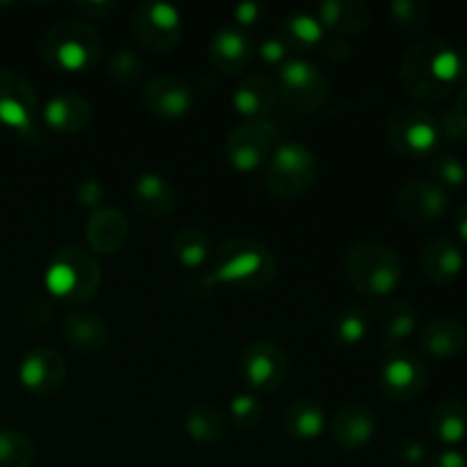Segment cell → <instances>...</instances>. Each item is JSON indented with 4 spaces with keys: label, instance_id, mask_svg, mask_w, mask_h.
I'll use <instances>...</instances> for the list:
<instances>
[{
    "label": "cell",
    "instance_id": "obj_1",
    "mask_svg": "<svg viewBox=\"0 0 467 467\" xmlns=\"http://www.w3.org/2000/svg\"><path fill=\"white\" fill-rule=\"evenodd\" d=\"M465 76L463 57L445 39H424L406 50L400 64L401 87L420 103H438Z\"/></svg>",
    "mask_w": 467,
    "mask_h": 467
},
{
    "label": "cell",
    "instance_id": "obj_2",
    "mask_svg": "<svg viewBox=\"0 0 467 467\" xmlns=\"http://www.w3.org/2000/svg\"><path fill=\"white\" fill-rule=\"evenodd\" d=\"M278 274L276 258L254 237H228L217 246L213 267L201 281L205 287L231 285L242 292L265 290Z\"/></svg>",
    "mask_w": 467,
    "mask_h": 467
},
{
    "label": "cell",
    "instance_id": "obj_3",
    "mask_svg": "<svg viewBox=\"0 0 467 467\" xmlns=\"http://www.w3.org/2000/svg\"><path fill=\"white\" fill-rule=\"evenodd\" d=\"M41 59L57 73L91 71L103 57V39L91 23L71 18L59 21L44 32L39 41Z\"/></svg>",
    "mask_w": 467,
    "mask_h": 467
},
{
    "label": "cell",
    "instance_id": "obj_4",
    "mask_svg": "<svg viewBox=\"0 0 467 467\" xmlns=\"http://www.w3.org/2000/svg\"><path fill=\"white\" fill-rule=\"evenodd\" d=\"M345 274L354 290L365 296H388L400 287L404 265L392 246L377 240H358L345 251Z\"/></svg>",
    "mask_w": 467,
    "mask_h": 467
},
{
    "label": "cell",
    "instance_id": "obj_5",
    "mask_svg": "<svg viewBox=\"0 0 467 467\" xmlns=\"http://www.w3.org/2000/svg\"><path fill=\"white\" fill-rule=\"evenodd\" d=\"M103 272L94 255L76 244L62 246L46 267V290L67 304H85L99 292Z\"/></svg>",
    "mask_w": 467,
    "mask_h": 467
},
{
    "label": "cell",
    "instance_id": "obj_6",
    "mask_svg": "<svg viewBox=\"0 0 467 467\" xmlns=\"http://www.w3.org/2000/svg\"><path fill=\"white\" fill-rule=\"evenodd\" d=\"M263 171L269 194L281 201H295L313 190L319 178V164L313 150L301 141H281Z\"/></svg>",
    "mask_w": 467,
    "mask_h": 467
},
{
    "label": "cell",
    "instance_id": "obj_7",
    "mask_svg": "<svg viewBox=\"0 0 467 467\" xmlns=\"http://www.w3.org/2000/svg\"><path fill=\"white\" fill-rule=\"evenodd\" d=\"M386 135L392 149L404 158H424L442 141L441 123L422 105H400L386 123Z\"/></svg>",
    "mask_w": 467,
    "mask_h": 467
},
{
    "label": "cell",
    "instance_id": "obj_8",
    "mask_svg": "<svg viewBox=\"0 0 467 467\" xmlns=\"http://www.w3.org/2000/svg\"><path fill=\"white\" fill-rule=\"evenodd\" d=\"M39 121L41 105L32 82L14 68H0V126L23 140H36Z\"/></svg>",
    "mask_w": 467,
    "mask_h": 467
},
{
    "label": "cell",
    "instance_id": "obj_9",
    "mask_svg": "<svg viewBox=\"0 0 467 467\" xmlns=\"http://www.w3.org/2000/svg\"><path fill=\"white\" fill-rule=\"evenodd\" d=\"M281 100L301 114L317 112L331 94V82L317 64L304 57H290L278 71Z\"/></svg>",
    "mask_w": 467,
    "mask_h": 467
},
{
    "label": "cell",
    "instance_id": "obj_10",
    "mask_svg": "<svg viewBox=\"0 0 467 467\" xmlns=\"http://www.w3.org/2000/svg\"><path fill=\"white\" fill-rule=\"evenodd\" d=\"M130 30L150 53H171L182 39V14L171 3H140L130 12Z\"/></svg>",
    "mask_w": 467,
    "mask_h": 467
},
{
    "label": "cell",
    "instance_id": "obj_11",
    "mask_svg": "<svg viewBox=\"0 0 467 467\" xmlns=\"http://www.w3.org/2000/svg\"><path fill=\"white\" fill-rule=\"evenodd\" d=\"M429 383V369L422 356L409 349L388 351L379 368V388L383 395L397 404L418 400Z\"/></svg>",
    "mask_w": 467,
    "mask_h": 467
},
{
    "label": "cell",
    "instance_id": "obj_12",
    "mask_svg": "<svg viewBox=\"0 0 467 467\" xmlns=\"http://www.w3.org/2000/svg\"><path fill=\"white\" fill-rule=\"evenodd\" d=\"M278 141L276 128L269 121H246L226 137V158L240 173L263 171Z\"/></svg>",
    "mask_w": 467,
    "mask_h": 467
},
{
    "label": "cell",
    "instance_id": "obj_13",
    "mask_svg": "<svg viewBox=\"0 0 467 467\" xmlns=\"http://www.w3.org/2000/svg\"><path fill=\"white\" fill-rule=\"evenodd\" d=\"M242 377L251 390L272 395L278 392L290 379V358L276 342L255 340L242 354Z\"/></svg>",
    "mask_w": 467,
    "mask_h": 467
},
{
    "label": "cell",
    "instance_id": "obj_14",
    "mask_svg": "<svg viewBox=\"0 0 467 467\" xmlns=\"http://www.w3.org/2000/svg\"><path fill=\"white\" fill-rule=\"evenodd\" d=\"M395 208L409 223L427 226L445 217L450 208V192L433 178H415L397 192Z\"/></svg>",
    "mask_w": 467,
    "mask_h": 467
},
{
    "label": "cell",
    "instance_id": "obj_15",
    "mask_svg": "<svg viewBox=\"0 0 467 467\" xmlns=\"http://www.w3.org/2000/svg\"><path fill=\"white\" fill-rule=\"evenodd\" d=\"M18 381L36 397H50L67 381V363L62 354L50 347H35L26 354L18 368Z\"/></svg>",
    "mask_w": 467,
    "mask_h": 467
},
{
    "label": "cell",
    "instance_id": "obj_16",
    "mask_svg": "<svg viewBox=\"0 0 467 467\" xmlns=\"http://www.w3.org/2000/svg\"><path fill=\"white\" fill-rule=\"evenodd\" d=\"M141 103L153 117L182 119L192 112L196 94L185 80L178 76H155L141 89Z\"/></svg>",
    "mask_w": 467,
    "mask_h": 467
},
{
    "label": "cell",
    "instance_id": "obj_17",
    "mask_svg": "<svg viewBox=\"0 0 467 467\" xmlns=\"http://www.w3.org/2000/svg\"><path fill=\"white\" fill-rule=\"evenodd\" d=\"M208 55L223 76H242L254 62V41L240 26H223L210 36Z\"/></svg>",
    "mask_w": 467,
    "mask_h": 467
},
{
    "label": "cell",
    "instance_id": "obj_18",
    "mask_svg": "<svg viewBox=\"0 0 467 467\" xmlns=\"http://www.w3.org/2000/svg\"><path fill=\"white\" fill-rule=\"evenodd\" d=\"M231 103L249 121H267L269 114L281 103L278 82L265 73H249L237 82Z\"/></svg>",
    "mask_w": 467,
    "mask_h": 467
},
{
    "label": "cell",
    "instance_id": "obj_19",
    "mask_svg": "<svg viewBox=\"0 0 467 467\" xmlns=\"http://www.w3.org/2000/svg\"><path fill=\"white\" fill-rule=\"evenodd\" d=\"M41 121L59 135H78L94 121V105L85 96L62 91L46 100L41 108Z\"/></svg>",
    "mask_w": 467,
    "mask_h": 467
},
{
    "label": "cell",
    "instance_id": "obj_20",
    "mask_svg": "<svg viewBox=\"0 0 467 467\" xmlns=\"http://www.w3.org/2000/svg\"><path fill=\"white\" fill-rule=\"evenodd\" d=\"M331 433L336 445L342 447V450H363L377 436V418L360 401H347L333 415Z\"/></svg>",
    "mask_w": 467,
    "mask_h": 467
},
{
    "label": "cell",
    "instance_id": "obj_21",
    "mask_svg": "<svg viewBox=\"0 0 467 467\" xmlns=\"http://www.w3.org/2000/svg\"><path fill=\"white\" fill-rule=\"evenodd\" d=\"M132 205L140 214L149 219H164L173 213L178 201V192L169 178L162 173L146 171L135 178L130 187Z\"/></svg>",
    "mask_w": 467,
    "mask_h": 467
},
{
    "label": "cell",
    "instance_id": "obj_22",
    "mask_svg": "<svg viewBox=\"0 0 467 467\" xmlns=\"http://www.w3.org/2000/svg\"><path fill=\"white\" fill-rule=\"evenodd\" d=\"M420 267L424 278L433 285H447L456 281L465 267V258L461 246L451 237L438 235L424 244L420 254Z\"/></svg>",
    "mask_w": 467,
    "mask_h": 467
},
{
    "label": "cell",
    "instance_id": "obj_23",
    "mask_svg": "<svg viewBox=\"0 0 467 467\" xmlns=\"http://www.w3.org/2000/svg\"><path fill=\"white\" fill-rule=\"evenodd\" d=\"M130 235V223L126 214L114 208L94 210L85 226L87 244L99 255H114L126 246Z\"/></svg>",
    "mask_w": 467,
    "mask_h": 467
},
{
    "label": "cell",
    "instance_id": "obj_24",
    "mask_svg": "<svg viewBox=\"0 0 467 467\" xmlns=\"http://www.w3.org/2000/svg\"><path fill=\"white\" fill-rule=\"evenodd\" d=\"M319 23L324 26V30L336 32L337 36H354L360 35L369 27L372 21V12H369V5L363 0H327L317 7Z\"/></svg>",
    "mask_w": 467,
    "mask_h": 467
},
{
    "label": "cell",
    "instance_id": "obj_25",
    "mask_svg": "<svg viewBox=\"0 0 467 467\" xmlns=\"http://www.w3.org/2000/svg\"><path fill=\"white\" fill-rule=\"evenodd\" d=\"M62 337L73 351L80 354H99L108 347L109 328L99 315L76 310L68 313L62 322Z\"/></svg>",
    "mask_w": 467,
    "mask_h": 467
},
{
    "label": "cell",
    "instance_id": "obj_26",
    "mask_svg": "<svg viewBox=\"0 0 467 467\" xmlns=\"http://www.w3.org/2000/svg\"><path fill=\"white\" fill-rule=\"evenodd\" d=\"M420 347L433 358H454L467 347V331L461 322L451 317L431 319L420 331Z\"/></svg>",
    "mask_w": 467,
    "mask_h": 467
},
{
    "label": "cell",
    "instance_id": "obj_27",
    "mask_svg": "<svg viewBox=\"0 0 467 467\" xmlns=\"http://www.w3.org/2000/svg\"><path fill=\"white\" fill-rule=\"evenodd\" d=\"M327 427V409L317 400H295L283 413V429L290 438L301 442L317 441Z\"/></svg>",
    "mask_w": 467,
    "mask_h": 467
},
{
    "label": "cell",
    "instance_id": "obj_28",
    "mask_svg": "<svg viewBox=\"0 0 467 467\" xmlns=\"http://www.w3.org/2000/svg\"><path fill=\"white\" fill-rule=\"evenodd\" d=\"M431 433L438 442L454 450L467 438V406L461 400H442L431 410Z\"/></svg>",
    "mask_w": 467,
    "mask_h": 467
},
{
    "label": "cell",
    "instance_id": "obj_29",
    "mask_svg": "<svg viewBox=\"0 0 467 467\" xmlns=\"http://www.w3.org/2000/svg\"><path fill=\"white\" fill-rule=\"evenodd\" d=\"M415 328H418V315H415L413 306L406 301H392L390 306H386L381 313V342L386 354L401 349V345L413 336Z\"/></svg>",
    "mask_w": 467,
    "mask_h": 467
},
{
    "label": "cell",
    "instance_id": "obj_30",
    "mask_svg": "<svg viewBox=\"0 0 467 467\" xmlns=\"http://www.w3.org/2000/svg\"><path fill=\"white\" fill-rule=\"evenodd\" d=\"M185 431L196 445H219L226 438V418L210 404H196L185 415Z\"/></svg>",
    "mask_w": 467,
    "mask_h": 467
},
{
    "label": "cell",
    "instance_id": "obj_31",
    "mask_svg": "<svg viewBox=\"0 0 467 467\" xmlns=\"http://www.w3.org/2000/svg\"><path fill=\"white\" fill-rule=\"evenodd\" d=\"M173 258L185 269H199L210 260V237L201 228L185 226L173 233Z\"/></svg>",
    "mask_w": 467,
    "mask_h": 467
},
{
    "label": "cell",
    "instance_id": "obj_32",
    "mask_svg": "<svg viewBox=\"0 0 467 467\" xmlns=\"http://www.w3.org/2000/svg\"><path fill=\"white\" fill-rule=\"evenodd\" d=\"M281 36L287 41V46L315 48L324 44V26L315 14L290 12L281 21Z\"/></svg>",
    "mask_w": 467,
    "mask_h": 467
},
{
    "label": "cell",
    "instance_id": "obj_33",
    "mask_svg": "<svg viewBox=\"0 0 467 467\" xmlns=\"http://www.w3.org/2000/svg\"><path fill=\"white\" fill-rule=\"evenodd\" d=\"M369 333V317L368 310L360 306L351 304L337 310L333 319V337L342 347H358Z\"/></svg>",
    "mask_w": 467,
    "mask_h": 467
},
{
    "label": "cell",
    "instance_id": "obj_34",
    "mask_svg": "<svg viewBox=\"0 0 467 467\" xmlns=\"http://www.w3.org/2000/svg\"><path fill=\"white\" fill-rule=\"evenodd\" d=\"M108 76L119 87H137L146 76V62L135 50L119 48L108 57Z\"/></svg>",
    "mask_w": 467,
    "mask_h": 467
},
{
    "label": "cell",
    "instance_id": "obj_35",
    "mask_svg": "<svg viewBox=\"0 0 467 467\" xmlns=\"http://www.w3.org/2000/svg\"><path fill=\"white\" fill-rule=\"evenodd\" d=\"M35 447L16 429L0 427V467H32Z\"/></svg>",
    "mask_w": 467,
    "mask_h": 467
},
{
    "label": "cell",
    "instance_id": "obj_36",
    "mask_svg": "<svg viewBox=\"0 0 467 467\" xmlns=\"http://www.w3.org/2000/svg\"><path fill=\"white\" fill-rule=\"evenodd\" d=\"M392 21L406 32H420L429 23V14H431V7L429 3H422V0H392L390 7Z\"/></svg>",
    "mask_w": 467,
    "mask_h": 467
},
{
    "label": "cell",
    "instance_id": "obj_37",
    "mask_svg": "<svg viewBox=\"0 0 467 467\" xmlns=\"http://www.w3.org/2000/svg\"><path fill=\"white\" fill-rule=\"evenodd\" d=\"M228 413H231L233 424L242 431L246 429H255L260 424L265 415V406L254 392H240L231 400V406H228Z\"/></svg>",
    "mask_w": 467,
    "mask_h": 467
},
{
    "label": "cell",
    "instance_id": "obj_38",
    "mask_svg": "<svg viewBox=\"0 0 467 467\" xmlns=\"http://www.w3.org/2000/svg\"><path fill=\"white\" fill-rule=\"evenodd\" d=\"M431 176L445 190H450V187L454 190V187H463L467 182V167L456 155H438L431 164Z\"/></svg>",
    "mask_w": 467,
    "mask_h": 467
},
{
    "label": "cell",
    "instance_id": "obj_39",
    "mask_svg": "<svg viewBox=\"0 0 467 467\" xmlns=\"http://www.w3.org/2000/svg\"><path fill=\"white\" fill-rule=\"evenodd\" d=\"M105 199V185L99 178H82L76 187V201L82 208L100 210V203Z\"/></svg>",
    "mask_w": 467,
    "mask_h": 467
},
{
    "label": "cell",
    "instance_id": "obj_40",
    "mask_svg": "<svg viewBox=\"0 0 467 467\" xmlns=\"http://www.w3.org/2000/svg\"><path fill=\"white\" fill-rule=\"evenodd\" d=\"M287 53H290V46H287V41L283 39L281 35L276 36H267V39L260 44V59L267 64H276V67H283V64L287 62Z\"/></svg>",
    "mask_w": 467,
    "mask_h": 467
},
{
    "label": "cell",
    "instance_id": "obj_41",
    "mask_svg": "<svg viewBox=\"0 0 467 467\" xmlns=\"http://www.w3.org/2000/svg\"><path fill=\"white\" fill-rule=\"evenodd\" d=\"M397 456L406 465H422L427 461V445L420 441H404L397 447Z\"/></svg>",
    "mask_w": 467,
    "mask_h": 467
},
{
    "label": "cell",
    "instance_id": "obj_42",
    "mask_svg": "<svg viewBox=\"0 0 467 467\" xmlns=\"http://www.w3.org/2000/svg\"><path fill=\"white\" fill-rule=\"evenodd\" d=\"M117 5L112 0H100V3H76V9L82 14V18H108L114 12Z\"/></svg>",
    "mask_w": 467,
    "mask_h": 467
},
{
    "label": "cell",
    "instance_id": "obj_43",
    "mask_svg": "<svg viewBox=\"0 0 467 467\" xmlns=\"http://www.w3.org/2000/svg\"><path fill=\"white\" fill-rule=\"evenodd\" d=\"M233 14H235L237 23H240L242 27L255 26V23L260 21V16H263V7H260L258 3H240L233 9Z\"/></svg>",
    "mask_w": 467,
    "mask_h": 467
},
{
    "label": "cell",
    "instance_id": "obj_44",
    "mask_svg": "<svg viewBox=\"0 0 467 467\" xmlns=\"http://www.w3.org/2000/svg\"><path fill=\"white\" fill-rule=\"evenodd\" d=\"M427 467H467V456L459 450H442L429 461Z\"/></svg>",
    "mask_w": 467,
    "mask_h": 467
},
{
    "label": "cell",
    "instance_id": "obj_45",
    "mask_svg": "<svg viewBox=\"0 0 467 467\" xmlns=\"http://www.w3.org/2000/svg\"><path fill=\"white\" fill-rule=\"evenodd\" d=\"M451 114H454L459 126L463 128V132L467 135V87H463V89L459 91V96H456V103H454V109H451Z\"/></svg>",
    "mask_w": 467,
    "mask_h": 467
},
{
    "label": "cell",
    "instance_id": "obj_46",
    "mask_svg": "<svg viewBox=\"0 0 467 467\" xmlns=\"http://www.w3.org/2000/svg\"><path fill=\"white\" fill-rule=\"evenodd\" d=\"M454 228H456V235H459L463 242H467V203L461 205L459 213H456Z\"/></svg>",
    "mask_w": 467,
    "mask_h": 467
},
{
    "label": "cell",
    "instance_id": "obj_47",
    "mask_svg": "<svg viewBox=\"0 0 467 467\" xmlns=\"http://www.w3.org/2000/svg\"><path fill=\"white\" fill-rule=\"evenodd\" d=\"M461 57H463V71H465V76H467V48H465V53L461 55Z\"/></svg>",
    "mask_w": 467,
    "mask_h": 467
}]
</instances>
